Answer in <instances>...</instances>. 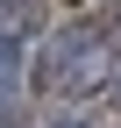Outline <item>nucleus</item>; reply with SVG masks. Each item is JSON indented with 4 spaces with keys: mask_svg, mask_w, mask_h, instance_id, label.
<instances>
[{
    "mask_svg": "<svg viewBox=\"0 0 121 128\" xmlns=\"http://www.w3.org/2000/svg\"><path fill=\"white\" fill-rule=\"evenodd\" d=\"M107 78H114V43H107V28H93V22L64 28V36L43 50V86L50 92H93V86H107Z\"/></svg>",
    "mask_w": 121,
    "mask_h": 128,
    "instance_id": "1",
    "label": "nucleus"
},
{
    "mask_svg": "<svg viewBox=\"0 0 121 128\" xmlns=\"http://www.w3.org/2000/svg\"><path fill=\"white\" fill-rule=\"evenodd\" d=\"M14 78H22V43L0 36V92H14Z\"/></svg>",
    "mask_w": 121,
    "mask_h": 128,
    "instance_id": "2",
    "label": "nucleus"
},
{
    "mask_svg": "<svg viewBox=\"0 0 121 128\" xmlns=\"http://www.w3.org/2000/svg\"><path fill=\"white\" fill-rule=\"evenodd\" d=\"M28 7H36V0H0V22H7L0 36H14V28H28Z\"/></svg>",
    "mask_w": 121,
    "mask_h": 128,
    "instance_id": "3",
    "label": "nucleus"
},
{
    "mask_svg": "<svg viewBox=\"0 0 121 128\" xmlns=\"http://www.w3.org/2000/svg\"><path fill=\"white\" fill-rule=\"evenodd\" d=\"M0 128H22V107H14V92H0Z\"/></svg>",
    "mask_w": 121,
    "mask_h": 128,
    "instance_id": "4",
    "label": "nucleus"
},
{
    "mask_svg": "<svg viewBox=\"0 0 121 128\" xmlns=\"http://www.w3.org/2000/svg\"><path fill=\"white\" fill-rule=\"evenodd\" d=\"M50 128H100V121H78V114H71V121H50Z\"/></svg>",
    "mask_w": 121,
    "mask_h": 128,
    "instance_id": "5",
    "label": "nucleus"
}]
</instances>
